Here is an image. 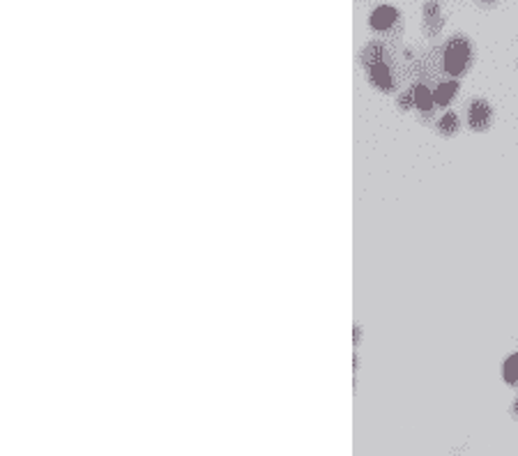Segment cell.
Listing matches in <instances>:
<instances>
[{"label": "cell", "mask_w": 518, "mask_h": 456, "mask_svg": "<svg viewBox=\"0 0 518 456\" xmlns=\"http://www.w3.org/2000/svg\"><path fill=\"white\" fill-rule=\"evenodd\" d=\"M371 83L376 88H381L385 92H390L394 88V77H392V69L387 67L385 62L381 65H376V67L371 69Z\"/></svg>", "instance_id": "4"}, {"label": "cell", "mask_w": 518, "mask_h": 456, "mask_svg": "<svg viewBox=\"0 0 518 456\" xmlns=\"http://www.w3.org/2000/svg\"><path fill=\"white\" fill-rule=\"evenodd\" d=\"M458 90V83L456 81H447V83H440V86L433 90V97H436V104L440 106H447L451 99H454Z\"/></svg>", "instance_id": "7"}, {"label": "cell", "mask_w": 518, "mask_h": 456, "mask_svg": "<svg viewBox=\"0 0 518 456\" xmlns=\"http://www.w3.org/2000/svg\"><path fill=\"white\" fill-rule=\"evenodd\" d=\"M412 97H415V106H417L420 111H431L433 104H436V97H433V90H429V86H424V83H420V86H415L412 88Z\"/></svg>", "instance_id": "5"}, {"label": "cell", "mask_w": 518, "mask_h": 456, "mask_svg": "<svg viewBox=\"0 0 518 456\" xmlns=\"http://www.w3.org/2000/svg\"><path fill=\"white\" fill-rule=\"evenodd\" d=\"M493 123V109L486 99L477 97L468 104V127L473 132H486Z\"/></svg>", "instance_id": "2"}, {"label": "cell", "mask_w": 518, "mask_h": 456, "mask_svg": "<svg viewBox=\"0 0 518 456\" xmlns=\"http://www.w3.org/2000/svg\"><path fill=\"white\" fill-rule=\"evenodd\" d=\"M410 106H415V97H412V90H405V92H401V97H399V109L408 111Z\"/></svg>", "instance_id": "10"}, {"label": "cell", "mask_w": 518, "mask_h": 456, "mask_svg": "<svg viewBox=\"0 0 518 456\" xmlns=\"http://www.w3.org/2000/svg\"><path fill=\"white\" fill-rule=\"evenodd\" d=\"M396 18H399V12H396L394 7L390 5H381L371 14V26L378 28V30H387V28H392L396 23Z\"/></svg>", "instance_id": "3"}, {"label": "cell", "mask_w": 518, "mask_h": 456, "mask_svg": "<svg viewBox=\"0 0 518 456\" xmlns=\"http://www.w3.org/2000/svg\"><path fill=\"white\" fill-rule=\"evenodd\" d=\"M514 415L518 417V399H516V404H514Z\"/></svg>", "instance_id": "11"}, {"label": "cell", "mask_w": 518, "mask_h": 456, "mask_svg": "<svg viewBox=\"0 0 518 456\" xmlns=\"http://www.w3.org/2000/svg\"><path fill=\"white\" fill-rule=\"evenodd\" d=\"M502 378H505L507 385L518 387V352H514V355H509V357L505 360V365H502Z\"/></svg>", "instance_id": "8"}, {"label": "cell", "mask_w": 518, "mask_h": 456, "mask_svg": "<svg viewBox=\"0 0 518 456\" xmlns=\"http://www.w3.org/2000/svg\"><path fill=\"white\" fill-rule=\"evenodd\" d=\"M458 127H461V120H458V116L454 113V111L442 113V118L438 120V125H436V129L442 136H454L458 132Z\"/></svg>", "instance_id": "6"}, {"label": "cell", "mask_w": 518, "mask_h": 456, "mask_svg": "<svg viewBox=\"0 0 518 456\" xmlns=\"http://www.w3.org/2000/svg\"><path fill=\"white\" fill-rule=\"evenodd\" d=\"M473 44L466 35H454L445 46V69L451 77H461L473 65Z\"/></svg>", "instance_id": "1"}, {"label": "cell", "mask_w": 518, "mask_h": 456, "mask_svg": "<svg viewBox=\"0 0 518 456\" xmlns=\"http://www.w3.org/2000/svg\"><path fill=\"white\" fill-rule=\"evenodd\" d=\"M424 18H427V28H429V23H433V35H436L440 30V26H442V21H438V18H440V7L436 3L424 5Z\"/></svg>", "instance_id": "9"}]
</instances>
